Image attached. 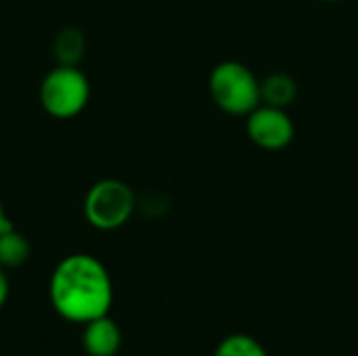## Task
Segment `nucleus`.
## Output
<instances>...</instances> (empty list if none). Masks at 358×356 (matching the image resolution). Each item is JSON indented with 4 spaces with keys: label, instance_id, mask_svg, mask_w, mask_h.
I'll return each instance as SVG.
<instances>
[{
    "label": "nucleus",
    "instance_id": "f257e3e1",
    "mask_svg": "<svg viewBox=\"0 0 358 356\" xmlns=\"http://www.w3.org/2000/svg\"><path fill=\"white\" fill-rule=\"evenodd\" d=\"M48 298L61 319L84 325L109 315L113 281L99 258L71 254L55 266L48 281Z\"/></svg>",
    "mask_w": 358,
    "mask_h": 356
},
{
    "label": "nucleus",
    "instance_id": "f03ea898",
    "mask_svg": "<svg viewBox=\"0 0 358 356\" xmlns=\"http://www.w3.org/2000/svg\"><path fill=\"white\" fill-rule=\"evenodd\" d=\"M208 90L214 105L235 118H248L262 105L260 80L241 61L218 63L208 78Z\"/></svg>",
    "mask_w": 358,
    "mask_h": 356
},
{
    "label": "nucleus",
    "instance_id": "7ed1b4c3",
    "mask_svg": "<svg viewBox=\"0 0 358 356\" xmlns=\"http://www.w3.org/2000/svg\"><path fill=\"white\" fill-rule=\"evenodd\" d=\"M90 99V82L78 65H57L40 84V103L57 120H69L82 113Z\"/></svg>",
    "mask_w": 358,
    "mask_h": 356
},
{
    "label": "nucleus",
    "instance_id": "20e7f679",
    "mask_svg": "<svg viewBox=\"0 0 358 356\" xmlns=\"http://www.w3.org/2000/svg\"><path fill=\"white\" fill-rule=\"evenodd\" d=\"M134 208V191L117 178H103L94 183L84 197V216L99 231H115L124 227Z\"/></svg>",
    "mask_w": 358,
    "mask_h": 356
},
{
    "label": "nucleus",
    "instance_id": "39448f33",
    "mask_svg": "<svg viewBox=\"0 0 358 356\" xmlns=\"http://www.w3.org/2000/svg\"><path fill=\"white\" fill-rule=\"evenodd\" d=\"M245 132L248 138L258 149L277 153L294 143L296 124L287 113V109H279L262 103L245 118Z\"/></svg>",
    "mask_w": 358,
    "mask_h": 356
},
{
    "label": "nucleus",
    "instance_id": "423d86ee",
    "mask_svg": "<svg viewBox=\"0 0 358 356\" xmlns=\"http://www.w3.org/2000/svg\"><path fill=\"white\" fill-rule=\"evenodd\" d=\"M84 350L90 356H115L122 346V332L109 315L84 323Z\"/></svg>",
    "mask_w": 358,
    "mask_h": 356
},
{
    "label": "nucleus",
    "instance_id": "0eeeda50",
    "mask_svg": "<svg viewBox=\"0 0 358 356\" xmlns=\"http://www.w3.org/2000/svg\"><path fill=\"white\" fill-rule=\"evenodd\" d=\"M260 94L264 105L287 109L298 99V82L289 73L277 71L260 80Z\"/></svg>",
    "mask_w": 358,
    "mask_h": 356
},
{
    "label": "nucleus",
    "instance_id": "6e6552de",
    "mask_svg": "<svg viewBox=\"0 0 358 356\" xmlns=\"http://www.w3.org/2000/svg\"><path fill=\"white\" fill-rule=\"evenodd\" d=\"M59 65H78L86 55V36L78 27H63L52 44Z\"/></svg>",
    "mask_w": 358,
    "mask_h": 356
},
{
    "label": "nucleus",
    "instance_id": "1a4fd4ad",
    "mask_svg": "<svg viewBox=\"0 0 358 356\" xmlns=\"http://www.w3.org/2000/svg\"><path fill=\"white\" fill-rule=\"evenodd\" d=\"M31 254L29 241L15 229L0 235V266L2 269H17L21 266Z\"/></svg>",
    "mask_w": 358,
    "mask_h": 356
},
{
    "label": "nucleus",
    "instance_id": "9d476101",
    "mask_svg": "<svg viewBox=\"0 0 358 356\" xmlns=\"http://www.w3.org/2000/svg\"><path fill=\"white\" fill-rule=\"evenodd\" d=\"M214 356H268L264 346L248 334H231L218 346Z\"/></svg>",
    "mask_w": 358,
    "mask_h": 356
},
{
    "label": "nucleus",
    "instance_id": "9b49d317",
    "mask_svg": "<svg viewBox=\"0 0 358 356\" xmlns=\"http://www.w3.org/2000/svg\"><path fill=\"white\" fill-rule=\"evenodd\" d=\"M8 277H6V273H4V269L0 266V308L4 306V302H6V298H8Z\"/></svg>",
    "mask_w": 358,
    "mask_h": 356
},
{
    "label": "nucleus",
    "instance_id": "f8f14e48",
    "mask_svg": "<svg viewBox=\"0 0 358 356\" xmlns=\"http://www.w3.org/2000/svg\"><path fill=\"white\" fill-rule=\"evenodd\" d=\"M10 229H15V227H13V222L8 218V214L4 212V206L0 204V235L6 233V231H10Z\"/></svg>",
    "mask_w": 358,
    "mask_h": 356
},
{
    "label": "nucleus",
    "instance_id": "ddd939ff",
    "mask_svg": "<svg viewBox=\"0 0 358 356\" xmlns=\"http://www.w3.org/2000/svg\"><path fill=\"white\" fill-rule=\"evenodd\" d=\"M321 2H342V0H321Z\"/></svg>",
    "mask_w": 358,
    "mask_h": 356
}]
</instances>
